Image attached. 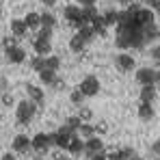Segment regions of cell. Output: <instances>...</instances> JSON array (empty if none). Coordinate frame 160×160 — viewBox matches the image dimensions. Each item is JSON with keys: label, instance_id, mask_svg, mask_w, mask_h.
I'll list each match as a JSON object with an SVG mask.
<instances>
[{"label": "cell", "instance_id": "1", "mask_svg": "<svg viewBox=\"0 0 160 160\" xmlns=\"http://www.w3.org/2000/svg\"><path fill=\"white\" fill-rule=\"evenodd\" d=\"M35 112H37V104H32L30 100H22L18 104V108H15V119L20 123H30Z\"/></svg>", "mask_w": 160, "mask_h": 160}, {"label": "cell", "instance_id": "2", "mask_svg": "<svg viewBox=\"0 0 160 160\" xmlns=\"http://www.w3.org/2000/svg\"><path fill=\"white\" fill-rule=\"evenodd\" d=\"M78 89L82 91V95H84V98H93V95H98V93H100V80L95 78V76H87V78L80 82Z\"/></svg>", "mask_w": 160, "mask_h": 160}, {"label": "cell", "instance_id": "3", "mask_svg": "<svg viewBox=\"0 0 160 160\" xmlns=\"http://www.w3.org/2000/svg\"><path fill=\"white\" fill-rule=\"evenodd\" d=\"M117 46L121 50H128L132 48V28L128 26H117Z\"/></svg>", "mask_w": 160, "mask_h": 160}, {"label": "cell", "instance_id": "4", "mask_svg": "<svg viewBox=\"0 0 160 160\" xmlns=\"http://www.w3.org/2000/svg\"><path fill=\"white\" fill-rule=\"evenodd\" d=\"M84 154L91 158V156H98V154H104V141L100 136H91L84 141Z\"/></svg>", "mask_w": 160, "mask_h": 160}, {"label": "cell", "instance_id": "5", "mask_svg": "<svg viewBox=\"0 0 160 160\" xmlns=\"http://www.w3.org/2000/svg\"><path fill=\"white\" fill-rule=\"evenodd\" d=\"M30 149H32V143H30V138L26 134H18L13 138V143H11V152L13 154H28Z\"/></svg>", "mask_w": 160, "mask_h": 160}, {"label": "cell", "instance_id": "6", "mask_svg": "<svg viewBox=\"0 0 160 160\" xmlns=\"http://www.w3.org/2000/svg\"><path fill=\"white\" fill-rule=\"evenodd\" d=\"M30 143H32V149L39 152V154H46V152L52 147V143H50V134H46V132L35 134V136L30 138Z\"/></svg>", "mask_w": 160, "mask_h": 160}, {"label": "cell", "instance_id": "7", "mask_svg": "<svg viewBox=\"0 0 160 160\" xmlns=\"http://www.w3.org/2000/svg\"><path fill=\"white\" fill-rule=\"evenodd\" d=\"M136 82L141 84V87H147V84H156V72L154 69H149V67H138L136 69Z\"/></svg>", "mask_w": 160, "mask_h": 160}, {"label": "cell", "instance_id": "8", "mask_svg": "<svg viewBox=\"0 0 160 160\" xmlns=\"http://www.w3.org/2000/svg\"><path fill=\"white\" fill-rule=\"evenodd\" d=\"M134 22L138 24V26H149V24H154V11L152 9H147V7H141L136 13H134Z\"/></svg>", "mask_w": 160, "mask_h": 160}, {"label": "cell", "instance_id": "9", "mask_svg": "<svg viewBox=\"0 0 160 160\" xmlns=\"http://www.w3.org/2000/svg\"><path fill=\"white\" fill-rule=\"evenodd\" d=\"M26 91H28V100H30L32 104L43 106V102H46V93H43V89H41V87H37V84H28Z\"/></svg>", "mask_w": 160, "mask_h": 160}, {"label": "cell", "instance_id": "10", "mask_svg": "<svg viewBox=\"0 0 160 160\" xmlns=\"http://www.w3.org/2000/svg\"><path fill=\"white\" fill-rule=\"evenodd\" d=\"M115 65L121 69V72H132L134 67H136V61L132 58V54H126V52H121L117 58H115Z\"/></svg>", "mask_w": 160, "mask_h": 160}, {"label": "cell", "instance_id": "11", "mask_svg": "<svg viewBox=\"0 0 160 160\" xmlns=\"http://www.w3.org/2000/svg\"><path fill=\"white\" fill-rule=\"evenodd\" d=\"M4 52H7V61L13 63V65H20V63L26 61V50L20 48V46H15V48H11V50H4Z\"/></svg>", "mask_w": 160, "mask_h": 160}, {"label": "cell", "instance_id": "12", "mask_svg": "<svg viewBox=\"0 0 160 160\" xmlns=\"http://www.w3.org/2000/svg\"><path fill=\"white\" fill-rule=\"evenodd\" d=\"M67 154H69L72 158H76V156H80V154H84V141L80 138L78 134L72 136V141H69V145H67Z\"/></svg>", "mask_w": 160, "mask_h": 160}, {"label": "cell", "instance_id": "13", "mask_svg": "<svg viewBox=\"0 0 160 160\" xmlns=\"http://www.w3.org/2000/svg\"><path fill=\"white\" fill-rule=\"evenodd\" d=\"M32 48H35V52H37V56H50V52H52V43L48 41V39H35L32 41Z\"/></svg>", "mask_w": 160, "mask_h": 160}, {"label": "cell", "instance_id": "14", "mask_svg": "<svg viewBox=\"0 0 160 160\" xmlns=\"http://www.w3.org/2000/svg\"><path fill=\"white\" fill-rule=\"evenodd\" d=\"M63 15H65V20H67L69 24H74V22H78V20H80L82 9H80L78 4H67V7H63Z\"/></svg>", "mask_w": 160, "mask_h": 160}, {"label": "cell", "instance_id": "15", "mask_svg": "<svg viewBox=\"0 0 160 160\" xmlns=\"http://www.w3.org/2000/svg\"><path fill=\"white\" fill-rule=\"evenodd\" d=\"M11 32H13V37H26L28 35V26L24 24V20H11Z\"/></svg>", "mask_w": 160, "mask_h": 160}, {"label": "cell", "instance_id": "16", "mask_svg": "<svg viewBox=\"0 0 160 160\" xmlns=\"http://www.w3.org/2000/svg\"><path fill=\"white\" fill-rule=\"evenodd\" d=\"M154 98H156V84H147V87H143V89H141V102L152 104V102H154Z\"/></svg>", "mask_w": 160, "mask_h": 160}, {"label": "cell", "instance_id": "17", "mask_svg": "<svg viewBox=\"0 0 160 160\" xmlns=\"http://www.w3.org/2000/svg\"><path fill=\"white\" fill-rule=\"evenodd\" d=\"M24 24L28 26V30H39L41 28V15L39 13H28L24 18Z\"/></svg>", "mask_w": 160, "mask_h": 160}, {"label": "cell", "instance_id": "18", "mask_svg": "<svg viewBox=\"0 0 160 160\" xmlns=\"http://www.w3.org/2000/svg\"><path fill=\"white\" fill-rule=\"evenodd\" d=\"M84 46H87V41H84L80 35H74V37H72V41H69V50H72V52H76V54H82Z\"/></svg>", "mask_w": 160, "mask_h": 160}, {"label": "cell", "instance_id": "19", "mask_svg": "<svg viewBox=\"0 0 160 160\" xmlns=\"http://www.w3.org/2000/svg\"><path fill=\"white\" fill-rule=\"evenodd\" d=\"M138 117H141L143 121H149V119L154 117V106H152V104L141 102V104H138Z\"/></svg>", "mask_w": 160, "mask_h": 160}, {"label": "cell", "instance_id": "20", "mask_svg": "<svg viewBox=\"0 0 160 160\" xmlns=\"http://www.w3.org/2000/svg\"><path fill=\"white\" fill-rule=\"evenodd\" d=\"M82 138V141H87V138H91V136H95V128L91 126V123H80L78 132H76Z\"/></svg>", "mask_w": 160, "mask_h": 160}, {"label": "cell", "instance_id": "21", "mask_svg": "<svg viewBox=\"0 0 160 160\" xmlns=\"http://www.w3.org/2000/svg\"><path fill=\"white\" fill-rule=\"evenodd\" d=\"M143 39H145V43L147 41H154V39H158V26L156 24H149V26L143 28Z\"/></svg>", "mask_w": 160, "mask_h": 160}, {"label": "cell", "instance_id": "22", "mask_svg": "<svg viewBox=\"0 0 160 160\" xmlns=\"http://www.w3.org/2000/svg\"><path fill=\"white\" fill-rule=\"evenodd\" d=\"M76 35H80V37H82V39L87 41V43L95 39V30H93V26H91V24H87V26L78 28V32H76Z\"/></svg>", "mask_w": 160, "mask_h": 160}, {"label": "cell", "instance_id": "23", "mask_svg": "<svg viewBox=\"0 0 160 160\" xmlns=\"http://www.w3.org/2000/svg\"><path fill=\"white\" fill-rule=\"evenodd\" d=\"M98 15H100V13H98L93 7H82V20H84V24H91Z\"/></svg>", "mask_w": 160, "mask_h": 160}, {"label": "cell", "instance_id": "24", "mask_svg": "<svg viewBox=\"0 0 160 160\" xmlns=\"http://www.w3.org/2000/svg\"><path fill=\"white\" fill-rule=\"evenodd\" d=\"M58 67H61V58H58V56H52V54L46 56V69H48V72H54V74H56Z\"/></svg>", "mask_w": 160, "mask_h": 160}, {"label": "cell", "instance_id": "25", "mask_svg": "<svg viewBox=\"0 0 160 160\" xmlns=\"http://www.w3.org/2000/svg\"><path fill=\"white\" fill-rule=\"evenodd\" d=\"M39 80H41L43 84H48V87H54V82H56V74H54V72H48V69H43V72H39Z\"/></svg>", "mask_w": 160, "mask_h": 160}, {"label": "cell", "instance_id": "26", "mask_svg": "<svg viewBox=\"0 0 160 160\" xmlns=\"http://www.w3.org/2000/svg\"><path fill=\"white\" fill-rule=\"evenodd\" d=\"M91 26H93V30H95V35L100 32V35H104L106 32V22H104V15H98L93 22H91Z\"/></svg>", "mask_w": 160, "mask_h": 160}, {"label": "cell", "instance_id": "27", "mask_svg": "<svg viewBox=\"0 0 160 160\" xmlns=\"http://www.w3.org/2000/svg\"><path fill=\"white\" fill-rule=\"evenodd\" d=\"M56 26V18H54L52 13H41V28H52Z\"/></svg>", "mask_w": 160, "mask_h": 160}, {"label": "cell", "instance_id": "28", "mask_svg": "<svg viewBox=\"0 0 160 160\" xmlns=\"http://www.w3.org/2000/svg\"><path fill=\"white\" fill-rule=\"evenodd\" d=\"M30 67H32L37 74L43 72V69H46V58H43V56H32V58H30Z\"/></svg>", "mask_w": 160, "mask_h": 160}, {"label": "cell", "instance_id": "29", "mask_svg": "<svg viewBox=\"0 0 160 160\" xmlns=\"http://www.w3.org/2000/svg\"><path fill=\"white\" fill-rule=\"evenodd\" d=\"M104 22H106V26H115L117 22H119V11H115V9H110L104 13Z\"/></svg>", "mask_w": 160, "mask_h": 160}, {"label": "cell", "instance_id": "30", "mask_svg": "<svg viewBox=\"0 0 160 160\" xmlns=\"http://www.w3.org/2000/svg\"><path fill=\"white\" fill-rule=\"evenodd\" d=\"M78 117H80V121H82V123H89V121L93 119V110H91V108H87V106H80Z\"/></svg>", "mask_w": 160, "mask_h": 160}, {"label": "cell", "instance_id": "31", "mask_svg": "<svg viewBox=\"0 0 160 160\" xmlns=\"http://www.w3.org/2000/svg\"><path fill=\"white\" fill-rule=\"evenodd\" d=\"M69 100H72V104H76V106H82V102H84V95H82V91H80V89H74V91H72V95H69Z\"/></svg>", "mask_w": 160, "mask_h": 160}, {"label": "cell", "instance_id": "32", "mask_svg": "<svg viewBox=\"0 0 160 160\" xmlns=\"http://www.w3.org/2000/svg\"><path fill=\"white\" fill-rule=\"evenodd\" d=\"M80 123H82V121H80V117H78V115H74V117H69V119H67V123H65V126H67L72 132H78Z\"/></svg>", "mask_w": 160, "mask_h": 160}, {"label": "cell", "instance_id": "33", "mask_svg": "<svg viewBox=\"0 0 160 160\" xmlns=\"http://www.w3.org/2000/svg\"><path fill=\"white\" fill-rule=\"evenodd\" d=\"M119 156H121V160H132L136 154H134L132 147H121V149H119Z\"/></svg>", "mask_w": 160, "mask_h": 160}, {"label": "cell", "instance_id": "34", "mask_svg": "<svg viewBox=\"0 0 160 160\" xmlns=\"http://www.w3.org/2000/svg\"><path fill=\"white\" fill-rule=\"evenodd\" d=\"M93 128H95V136H102V134L108 132V123H106V121H98Z\"/></svg>", "mask_w": 160, "mask_h": 160}, {"label": "cell", "instance_id": "35", "mask_svg": "<svg viewBox=\"0 0 160 160\" xmlns=\"http://www.w3.org/2000/svg\"><path fill=\"white\" fill-rule=\"evenodd\" d=\"M2 46H4V50L15 48V46H18V37H4V39H2Z\"/></svg>", "mask_w": 160, "mask_h": 160}, {"label": "cell", "instance_id": "36", "mask_svg": "<svg viewBox=\"0 0 160 160\" xmlns=\"http://www.w3.org/2000/svg\"><path fill=\"white\" fill-rule=\"evenodd\" d=\"M52 160H74V158H72L67 152H63V149H56V152L52 154Z\"/></svg>", "mask_w": 160, "mask_h": 160}, {"label": "cell", "instance_id": "37", "mask_svg": "<svg viewBox=\"0 0 160 160\" xmlns=\"http://www.w3.org/2000/svg\"><path fill=\"white\" fill-rule=\"evenodd\" d=\"M37 37H39V39H48V41H50V37H52V30H50V28H39Z\"/></svg>", "mask_w": 160, "mask_h": 160}, {"label": "cell", "instance_id": "38", "mask_svg": "<svg viewBox=\"0 0 160 160\" xmlns=\"http://www.w3.org/2000/svg\"><path fill=\"white\" fill-rule=\"evenodd\" d=\"M149 56H152L154 61H158V63H160V43H158V46H154V48L149 50Z\"/></svg>", "mask_w": 160, "mask_h": 160}, {"label": "cell", "instance_id": "39", "mask_svg": "<svg viewBox=\"0 0 160 160\" xmlns=\"http://www.w3.org/2000/svg\"><path fill=\"white\" fill-rule=\"evenodd\" d=\"M2 104H4V106H13V95H11V93H4V95H2Z\"/></svg>", "mask_w": 160, "mask_h": 160}, {"label": "cell", "instance_id": "40", "mask_svg": "<svg viewBox=\"0 0 160 160\" xmlns=\"http://www.w3.org/2000/svg\"><path fill=\"white\" fill-rule=\"evenodd\" d=\"M76 4H78V7H93L95 0H76Z\"/></svg>", "mask_w": 160, "mask_h": 160}, {"label": "cell", "instance_id": "41", "mask_svg": "<svg viewBox=\"0 0 160 160\" xmlns=\"http://www.w3.org/2000/svg\"><path fill=\"white\" fill-rule=\"evenodd\" d=\"M106 160H121V156H119V149H117V152H110V154H106Z\"/></svg>", "mask_w": 160, "mask_h": 160}, {"label": "cell", "instance_id": "42", "mask_svg": "<svg viewBox=\"0 0 160 160\" xmlns=\"http://www.w3.org/2000/svg\"><path fill=\"white\" fill-rule=\"evenodd\" d=\"M152 152H154L156 156H160V138L156 141V143H154V145H152Z\"/></svg>", "mask_w": 160, "mask_h": 160}, {"label": "cell", "instance_id": "43", "mask_svg": "<svg viewBox=\"0 0 160 160\" xmlns=\"http://www.w3.org/2000/svg\"><path fill=\"white\" fill-rule=\"evenodd\" d=\"M0 160H15V156L9 152V154H4V156H0Z\"/></svg>", "mask_w": 160, "mask_h": 160}, {"label": "cell", "instance_id": "44", "mask_svg": "<svg viewBox=\"0 0 160 160\" xmlns=\"http://www.w3.org/2000/svg\"><path fill=\"white\" fill-rule=\"evenodd\" d=\"M91 160H106V152L104 154H98V156H91Z\"/></svg>", "mask_w": 160, "mask_h": 160}, {"label": "cell", "instance_id": "45", "mask_svg": "<svg viewBox=\"0 0 160 160\" xmlns=\"http://www.w3.org/2000/svg\"><path fill=\"white\" fill-rule=\"evenodd\" d=\"M41 2H43L46 7H54V4H56V0H41Z\"/></svg>", "mask_w": 160, "mask_h": 160}, {"label": "cell", "instance_id": "46", "mask_svg": "<svg viewBox=\"0 0 160 160\" xmlns=\"http://www.w3.org/2000/svg\"><path fill=\"white\" fill-rule=\"evenodd\" d=\"M143 2H145V4H147V7H149V9H152V7H154V4H156V2H158V0H143Z\"/></svg>", "mask_w": 160, "mask_h": 160}, {"label": "cell", "instance_id": "47", "mask_svg": "<svg viewBox=\"0 0 160 160\" xmlns=\"http://www.w3.org/2000/svg\"><path fill=\"white\" fill-rule=\"evenodd\" d=\"M152 11H158V13H160V0L156 2V4H154V7H152Z\"/></svg>", "mask_w": 160, "mask_h": 160}, {"label": "cell", "instance_id": "48", "mask_svg": "<svg viewBox=\"0 0 160 160\" xmlns=\"http://www.w3.org/2000/svg\"><path fill=\"white\" fill-rule=\"evenodd\" d=\"M156 82L160 84V72H156Z\"/></svg>", "mask_w": 160, "mask_h": 160}, {"label": "cell", "instance_id": "49", "mask_svg": "<svg viewBox=\"0 0 160 160\" xmlns=\"http://www.w3.org/2000/svg\"><path fill=\"white\" fill-rule=\"evenodd\" d=\"M132 160H143V158H138V156H134V158Z\"/></svg>", "mask_w": 160, "mask_h": 160}, {"label": "cell", "instance_id": "50", "mask_svg": "<svg viewBox=\"0 0 160 160\" xmlns=\"http://www.w3.org/2000/svg\"><path fill=\"white\" fill-rule=\"evenodd\" d=\"M119 2H130V0H119Z\"/></svg>", "mask_w": 160, "mask_h": 160}, {"label": "cell", "instance_id": "51", "mask_svg": "<svg viewBox=\"0 0 160 160\" xmlns=\"http://www.w3.org/2000/svg\"><path fill=\"white\" fill-rule=\"evenodd\" d=\"M158 39H160V30H158Z\"/></svg>", "mask_w": 160, "mask_h": 160}, {"label": "cell", "instance_id": "52", "mask_svg": "<svg viewBox=\"0 0 160 160\" xmlns=\"http://www.w3.org/2000/svg\"><path fill=\"white\" fill-rule=\"evenodd\" d=\"M0 84H2V78H0Z\"/></svg>", "mask_w": 160, "mask_h": 160}, {"label": "cell", "instance_id": "53", "mask_svg": "<svg viewBox=\"0 0 160 160\" xmlns=\"http://www.w3.org/2000/svg\"><path fill=\"white\" fill-rule=\"evenodd\" d=\"M156 160H160V156H158V158H156Z\"/></svg>", "mask_w": 160, "mask_h": 160}, {"label": "cell", "instance_id": "54", "mask_svg": "<svg viewBox=\"0 0 160 160\" xmlns=\"http://www.w3.org/2000/svg\"><path fill=\"white\" fill-rule=\"evenodd\" d=\"M0 13H2V9H0Z\"/></svg>", "mask_w": 160, "mask_h": 160}]
</instances>
